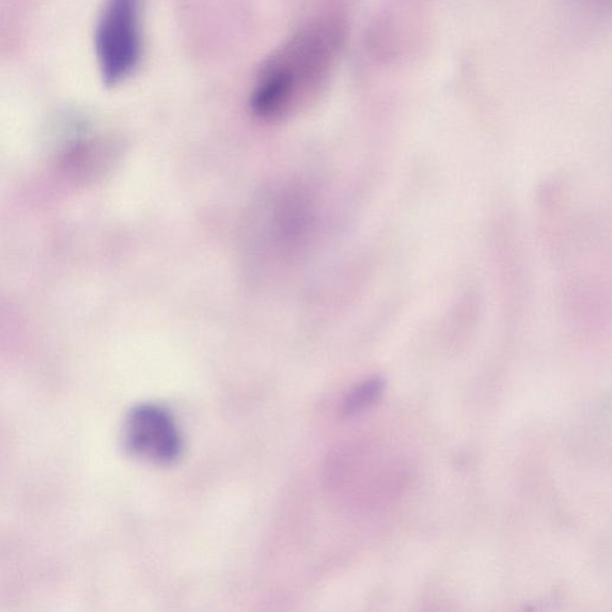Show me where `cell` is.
Listing matches in <instances>:
<instances>
[{"mask_svg":"<svg viewBox=\"0 0 612 612\" xmlns=\"http://www.w3.org/2000/svg\"><path fill=\"white\" fill-rule=\"evenodd\" d=\"M384 382L381 379H372L357 387L343 402V413L354 417L363 413L381 397Z\"/></svg>","mask_w":612,"mask_h":612,"instance_id":"obj_4","label":"cell"},{"mask_svg":"<svg viewBox=\"0 0 612 612\" xmlns=\"http://www.w3.org/2000/svg\"><path fill=\"white\" fill-rule=\"evenodd\" d=\"M123 439L136 457L155 463L175 462L183 449L174 418L157 404H141L130 412L124 422Z\"/></svg>","mask_w":612,"mask_h":612,"instance_id":"obj_3","label":"cell"},{"mask_svg":"<svg viewBox=\"0 0 612 612\" xmlns=\"http://www.w3.org/2000/svg\"><path fill=\"white\" fill-rule=\"evenodd\" d=\"M141 0H106L97 27V56L103 81L114 86L136 70L141 52Z\"/></svg>","mask_w":612,"mask_h":612,"instance_id":"obj_2","label":"cell"},{"mask_svg":"<svg viewBox=\"0 0 612 612\" xmlns=\"http://www.w3.org/2000/svg\"><path fill=\"white\" fill-rule=\"evenodd\" d=\"M338 37L325 26L295 36L259 76L251 107L263 119H279L300 108L322 84L332 64Z\"/></svg>","mask_w":612,"mask_h":612,"instance_id":"obj_1","label":"cell"}]
</instances>
